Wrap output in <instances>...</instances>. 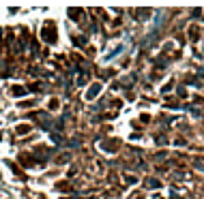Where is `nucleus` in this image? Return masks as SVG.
I'll list each match as a JSON object with an SVG mask.
<instances>
[{"instance_id":"obj_5","label":"nucleus","mask_w":204,"mask_h":199,"mask_svg":"<svg viewBox=\"0 0 204 199\" xmlns=\"http://www.w3.org/2000/svg\"><path fill=\"white\" fill-rule=\"evenodd\" d=\"M193 167H198V169L204 171V163H202V161H193Z\"/></svg>"},{"instance_id":"obj_4","label":"nucleus","mask_w":204,"mask_h":199,"mask_svg":"<svg viewBox=\"0 0 204 199\" xmlns=\"http://www.w3.org/2000/svg\"><path fill=\"white\" fill-rule=\"evenodd\" d=\"M189 34H191V39H193V41H198V30H196V28H191V30H189Z\"/></svg>"},{"instance_id":"obj_2","label":"nucleus","mask_w":204,"mask_h":199,"mask_svg":"<svg viewBox=\"0 0 204 199\" xmlns=\"http://www.w3.org/2000/svg\"><path fill=\"white\" fill-rule=\"evenodd\" d=\"M103 150H107V152H116V150H118V143H116V141H110V143H103Z\"/></svg>"},{"instance_id":"obj_3","label":"nucleus","mask_w":204,"mask_h":199,"mask_svg":"<svg viewBox=\"0 0 204 199\" xmlns=\"http://www.w3.org/2000/svg\"><path fill=\"white\" fill-rule=\"evenodd\" d=\"M146 184H148L150 188H157V186H159V180H153V178H150V180H146Z\"/></svg>"},{"instance_id":"obj_1","label":"nucleus","mask_w":204,"mask_h":199,"mask_svg":"<svg viewBox=\"0 0 204 199\" xmlns=\"http://www.w3.org/2000/svg\"><path fill=\"white\" fill-rule=\"evenodd\" d=\"M99 92H101V86H99V84H95V86H90V90L86 92V98H88V101H90V98H95V96H97Z\"/></svg>"}]
</instances>
